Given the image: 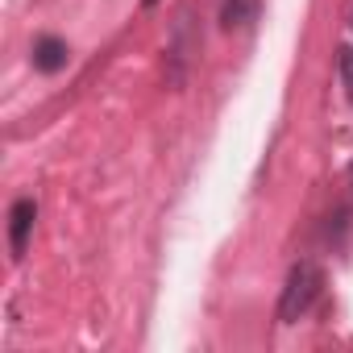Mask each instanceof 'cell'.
<instances>
[{
    "label": "cell",
    "mask_w": 353,
    "mask_h": 353,
    "mask_svg": "<svg viewBox=\"0 0 353 353\" xmlns=\"http://www.w3.org/2000/svg\"><path fill=\"white\" fill-rule=\"evenodd\" d=\"M320 295H324V266L312 262V258L295 262L287 270V283H283V295H279V307H274L279 324H299L320 303Z\"/></svg>",
    "instance_id": "cell-1"
},
{
    "label": "cell",
    "mask_w": 353,
    "mask_h": 353,
    "mask_svg": "<svg viewBox=\"0 0 353 353\" xmlns=\"http://www.w3.org/2000/svg\"><path fill=\"white\" fill-rule=\"evenodd\" d=\"M34 221H38V200H34V196L13 200V208H9V254H13V262L26 258V250H30V233H34Z\"/></svg>",
    "instance_id": "cell-2"
},
{
    "label": "cell",
    "mask_w": 353,
    "mask_h": 353,
    "mask_svg": "<svg viewBox=\"0 0 353 353\" xmlns=\"http://www.w3.org/2000/svg\"><path fill=\"white\" fill-rule=\"evenodd\" d=\"M67 63H71V46H67L63 38L42 34V38L34 42V67H38L42 75H59V71H67Z\"/></svg>",
    "instance_id": "cell-3"
},
{
    "label": "cell",
    "mask_w": 353,
    "mask_h": 353,
    "mask_svg": "<svg viewBox=\"0 0 353 353\" xmlns=\"http://www.w3.org/2000/svg\"><path fill=\"white\" fill-rule=\"evenodd\" d=\"M262 13V0H225L221 5V26L225 30H250Z\"/></svg>",
    "instance_id": "cell-4"
},
{
    "label": "cell",
    "mask_w": 353,
    "mask_h": 353,
    "mask_svg": "<svg viewBox=\"0 0 353 353\" xmlns=\"http://www.w3.org/2000/svg\"><path fill=\"white\" fill-rule=\"evenodd\" d=\"M336 71H341V88H345V96L353 104V46H341L336 50Z\"/></svg>",
    "instance_id": "cell-5"
},
{
    "label": "cell",
    "mask_w": 353,
    "mask_h": 353,
    "mask_svg": "<svg viewBox=\"0 0 353 353\" xmlns=\"http://www.w3.org/2000/svg\"><path fill=\"white\" fill-rule=\"evenodd\" d=\"M141 5H145V9H154V5H158V0H141Z\"/></svg>",
    "instance_id": "cell-6"
},
{
    "label": "cell",
    "mask_w": 353,
    "mask_h": 353,
    "mask_svg": "<svg viewBox=\"0 0 353 353\" xmlns=\"http://www.w3.org/2000/svg\"><path fill=\"white\" fill-rule=\"evenodd\" d=\"M349 183H353V166H349Z\"/></svg>",
    "instance_id": "cell-7"
}]
</instances>
